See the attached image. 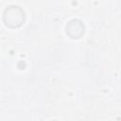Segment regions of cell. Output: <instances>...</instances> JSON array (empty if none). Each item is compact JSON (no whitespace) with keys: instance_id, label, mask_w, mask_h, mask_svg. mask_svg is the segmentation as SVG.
I'll use <instances>...</instances> for the list:
<instances>
[{"instance_id":"obj_1","label":"cell","mask_w":121,"mask_h":121,"mask_svg":"<svg viewBox=\"0 0 121 121\" xmlns=\"http://www.w3.org/2000/svg\"><path fill=\"white\" fill-rule=\"evenodd\" d=\"M26 21V13L24 9L17 5L8 6L3 12V22L9 28H18L24 25Z\"/></svg>"},{"instance_id":"obj_2","label":"cell","mask_w":121,"mask_h":121,"mask_svg":"<svg viewBox=\"0 0 121 121\" xmlns=\"http://www.w3.org/2000/svg\"><path fill=\"white\" fill-rule=\"evenodd\" d=\"M65 33L69 38L78 40L85 33V26L81 20L72 19L65 26Z\"/></svg>"}]
</instances>
